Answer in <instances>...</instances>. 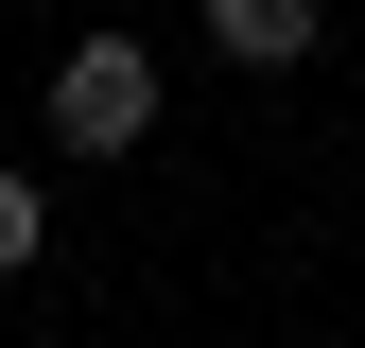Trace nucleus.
<instances>
[{"mask_svg":"<svg viewBox=\"0 0 365 348\" xmlns=\"http://www.w3.org/2000/svg\"><path fill=\"white\" fill-rule=\"evenodd\" d=\"M35 244H53V209H35V174H0V279H35Z\"/></svg>","mask_w":365,"mask_h":348,"instance_id":"3","label":"nucleus"},{"mask_svg":"<svg viewBox=\"0 0 365 348\" xmlns=\"http://www.w3.org/2000/svg\"><path fill=\"white\" fill-rule=\"evenodd\" d=\"M157 140V53L140 35H70L53 53V157H140Z\"/></svg>","mask_w":365,"mask_h":348,"instance_id":"1","label":"nucleus"},{"mask_svg":"<svg viewBox=\"0 0 365 348\" xmlns=\"http://www.w3.org/2000/svg\"><path fill=\"white\" fill-rule=\"evenodd\" d=\"M313 35H331V0H209V53H244V70H296Z\"/></svg>","mask_w":365,"mask_h":348,"instance_id":"2","label":"nucleus"}]
</instances>
